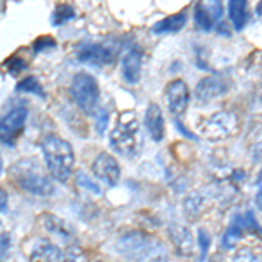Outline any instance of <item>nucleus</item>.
Wrapping results in <instances>:
<instances>
[{"mask_svg": "<svg viewBox=\"0 0 262 262\" xmlns=\"http://www.w3.org/2000/svg\"><path fill=\"white\" fill-rule=\"evenodd\" d=\"M168 234H170L175 250L180 255H192L194 253V238L192 232L182 224H170L168 227Z\"/></svg>", "mask_w": 262, "mask_h": 262, "instance_id": "2eb2a0df", "label": "nucleus"}, {"mask_svg": "<svg viewBox=\"0 0 262 262\" xmlns=\"http://www.w3.org/2000/svg\"><path fill=\"white\" fill-rule=\"evenodd\" d=\"M7 248H9V238L6 234H2V257H6Z\"/></svg>", "mask_w": 262, "mask_h": 262, "instance_id": "c756f323", "label": "nucleus"}, {"mask_svg": "<svg viewBox=\"0 0 262 262\" xmlns=\"http://www.w3.org/2000/svg\"><path fill=\"white\" fill-rule=\"evenodd\" d=\"M250 152L253 159H262V133H257V138L250 143Z\"/></svg>", "mask_w": 262, "mask_h": 262, "instance_id": "cd10ccee", "label": "nucleus"}, {"mask_svg": "<svg viewBox=\"0 0 262 262\" xmlns=\"http://www.w3.org/2000/svg\"><path fill=\"white\" fill-rule=\"evenodd\" d=\"M229 19L234 30H243L248 21V9L245 0H231L229 2Z\"/></svg>", "mask_w": 262, "mask_h": 262, "instance_id": "a211bd4d", "label": "nucleus"}, {"mask_svg": "<svg viewBox=\"0 0 262 262\" xmlns=\"http://www.w3.org/2000/svg\"><path fill=\"white\" fill-rule=\"evenodd\" d=\"M117 46L116 44H101V42H82L77 48V58L84 63L91 65H108L116 60Z\"/></svg>", "mask_w": 262, "mask_h": 262, "instance_id": "0eeeda50", "label": "nucleus"}, {"mask_svg": "<svg viewBox=\"0 0 262 262\" xmlns=\"http://www.w3.org/2000/svg\"><path fill=\"white\" fill-rule=\"evenodd\" d=\"M42 224H44V227L51 232V234L58 236V238H63V239H70L72 238L70 227L67 226L61 219L54 217V215H51V213L42 215Z\"/></svg>", "mask_w": 262, "mask_h": 262, "instance_id": "aec40b11", "label": "nucleus"}, {"mask_svg": "<svg viewBox=\"0 0 262 262\" xmlns=\"http://www.w3.org/2000/svg\"><path fill=\"white\" fill-rule=\"evenodd\" d=\"M201 135L208 140H222L236 129V116L232 112H215L205 117L200 124Z\"/></svg>", "mask_w": 262, "mask_h": 262, "instance_id": "423d86ee", "label": "nucleus"}, {"mask_svg": "<svg viewBox=\"0 0 262 262\" xmlns=\"http://www.w3.org/2000/svg\"><path fill=\"white\" fill-rule=\"evenodd\" d=\"M164 98H166V105L170 108V112L173 116H182L189 107V88L182 79H175L166 86L164 90Z\"/></svg>", "mask_w": 262, "mask_h": 262, "instance_id": "1a4fd4ad", "label": "nucleus"}, {"mask_svg": "<svg viewBox=\"0 0 262 262\" xmlns=\"http://www.w3.org/2000/svg\"><path fill=\"white\" fill-rule=\"evenodd\" d=\"M142 67H143V51L140 48L133 46V48H129L124 54H122L121 72H122V77H124L129 84H135V82L140 81Z\"/></svg>", "mask_w": 262, "mask_h": 262, "instance_id": "f8f14e48", "label": "nucleus"}, {"mask_svg": "<svg viewBox=\"0 0 262 262\" xmlns=\"http://www.w3.org/2000/svg\"><path fill=\"white\" fill-rule=\"evenodd\" d=\"M30 262H65V253L56 245L39 238L37 242H33Z\"/></svg>", "mask_w": 262, "mask_h": 262, "instance_id": "4468645a", "label": "nucleus"}, {"mask_svg": "<svg viewBox=\"0 0 262 262\" xmlns=\"http://www.w3.org/2000/svg\"><path fill=\"white\" fill-rule=\"evenodd\" d=\"M75 16V9L70 4H60L53 12V25H63Z\"/></svg>", "mask_w": 262, "mask_h": 262, "instance_id": "4be33fe9", "label": "nucleus"}, {"mask_svg": "<svg viewBox=\"0 0 262 262\" xmlns=\"http://www.w3.org/2000/svg\"><path fill=\"white\" fill-rule=\"evenodd\" d=\"M54 46H56V42H54L53 37H39V39L33 42V51L39 53L42 49H49V48H54Z\"/></svg>", "mask_w": 262, "mask_h": 262, "instance_id": "bb28decb", "label": "nucleus"}, {"mask_svg": "<svg viewBox=\"0 0 262 262\" xmlns=\"http://www.w3.org/2000/svg\"><path fill=\"white\" fill-rule=\"evenodd\" d=\"M198 236H200L201 252H203V255H205L206 250H208V245H210V236H208V232H206L205 229H200V232H198Z\"/></svg>", "mask_w": 262, "mask_h": 262, "instance_id": "c85d7f7f", "label": "nucleus"}, {"mask_svg": "<svg viewBox=\"0 0 262 262\" xmlns=\"http://www.w3.org/2000/svg\"><path fill=\"white\" fill-rule=\"evenodd\" d=\"M70 95L84 114L95 117L98 129L107 124V112H103V108L100 107V88L93 75L86 72L75 75L70 86Z\"/></svg>", "mask_w": 262, "mask_h": 262, "instance_id": "f257e3e1", "label": "nucleus"}, {"mask_svg": "<svg viewBox=\"0 0 262 262\" xmlns=\"http://www.w3.org/2000/svg\"><path fill=\"white\" fill-rule=\"evenodd\" d=\"M119 250L135 262H168L166 248L161 242L138 231H131L119 239Z\"/></svg>", "mask_w": 262, "mask_h": 262, "instance_id": "f03ea898", "label": "nucleus"}, {"mask_svg": "<svg viewBox=\"0 0 262 262\" xmlns=\"http://www.w3.org/2000/svg\"><path fill=\"white\" fill-rule=\"evenodd\" d=\"M221 14H222V6L219 2L198 4L196 9H194V21H196V27L203 32L213 30L215 21L221 18Z\"/></svg>", "mask_w": 262, "mask_h": 262, "instance_id": "ddd939ff", "label": "nucleus"}, {"mask_svg": "<svg viewBox=\"0 0 262 262\" xmlns=\"http://www.w3.org/2000/svg\"><path fill=\"white\" fill-rule=\"evenodd\" d=\"M232 262H262V259L252 248H239L232 257Z\"/></svg>", "mask_w": 262, "mask_h": 262, "instance_id": "b1692460", "label": "nucleus"}, {"mask_svg": "<svg viewBox=\"0 0 262 262\" xmlns=\"http://www.w3.org/2000/svg\"><path fill=\"white\" fill-rule=\"evenodd\" d=\"M4 65H6V69L9 70V74L16 75V74H19L21 70H25V67H27V61L21 60V58H18V56H11L9 60L4 63Z\"/></svg>", "mask_w": 262, "mask_h": 262, "instance_id": "a878e982", "label": "nucleus"}, {"mask_svg": "<svg viewBox=\"0 0 262 262\" xmlns=\"http://www.w3.org/2000/svg\"><path fill=\"white\" fill-rule=\"evenodd\" d=\"M96 262H101V260H96Z\"/></svg>", "mask_w": 262, "mask_h": 262, "instance_id": "473e14b6", "label": "nucleus"}, {"mask_svg": "<svg viewBox=\"0 0 262 262\" xmlns=\"http://www.w3.org/2000/svg\"><path fill=\"white\" fill-rule=\"evenodd\" d=\"M145 126L149 131L150 138L154 142H161L164 137V117L161 107L156 103H150L145 112Z\"/></svg>", "mask_w": 262, "mask_h": 262, "instance_id": "dca6fc26", "label": "nucleus"}, {"mask_svg": "<svg viewBox=\"0 0 262 262\" xmlns=\"http://www.w3.org/2000/svg\"><path fill=\"white\" fill-rule=\"evenodd\" d=\"M245 231H247V222H245V217L236 215V217L232 219V222L229 224V227H227L224 238H222L224 248H232V247H234V245L242 239Z\"/></svg>", "mask_w": 262, "mask_h": 262, "instance_id": "f3484780", "label": "nucleus"}, {"mask_svg": "<svg viewBox=\"0 0 262 262\" xmlns=\"http://www.w3.org/2000/svg\"><path fill=\"white\" fill-rule=\"evenodd\" d=\"M11 177L23 191L35 194V196H49L54 189L49 175L33 159H21L12 164Z\"/></svg>", "mask_w": 262, "mask_h": 262, "instance_id": "20e7f679", "label": "nucleus"}, {"mask_svg": "<svg viewBox=\"0 0 262 262\" xmlns=\"http://www.w3.org/2000/svg\"><path fill=\"white\" fill-rule=\"evenodd\" d=\"M140 124L135 112H121L111 131V145L114 150L126 158H131L140 149Z\"/></svg>", "mask_w": 262, "mask_h": 262, "instance_id": "39448f33", "label": "nucleus"}, {"mask_svg": "<svg viewBox=\"0 0 262 262\" xmlns=\"http://www.w3.org/2000/svg\"><path fill=\"white\" fill-rule=\"evenodd\" d=\"M27 117H28L27 107H21V105L11 108L4 116L2 124H0V135H2V142L6 145H12V143L18 140V137L23 133V126Z\"/></svg>", "mask_w": 262, "mask_h": 262, "instance_id": "6e6552de", "label": "nucleus"}, {"mask_svg": "<svg viewBox=\"0 0 262 262\" xmlns=\"http://www.w3.org/2000/svg\"><path fill=\"white\" fill-rule=\"evenodd\" d=\"M227 88H229L227 81L222 75H210V77H205L198 82L196 90H194V96L200 103H208V101L222 96L227 91Z\"/></svg>", "mask_w": 262, "mask_h": 262, "instance_id": "9b49d317", "label": "nucleus"}, {"mask_svg": "<svg viewBox=\"0 0 262 262\" xmlns=\"http://www.w3.org/2000/svg\"><path fill=\"white\" fill-rule=\"evenodd\" d=\"M185 18L184 12H179V14H173V16H168V18H164L161 21H158V23L152 27V32L154 33H173V32H180L182 28H184Z\"/></svg>", "mask_w": 262, "mask_h": 262, "instance_id": "6ab92c4d", "label": "nucleus"}, {"mask_svg": "<svg viewBox=\"0 0 262 262\" xmlns=\"http://www.w3.org/2000/svg\"><path fill=\"white\" fill-rule=\"evenodd\" d=\"M42 152H44V159L51 177H54L60 182L69 180L75 163L70 143L60 138L58 135H48L42 140Z\"/></svg>", "mask_w": 262, "mask_h": 262, "instance_id": "7ed1b4c3", "label": "nucleus"}, {"mask_svg": "<svg viewBox=\"0 0 262 262\" xmlns=\"http://www.w3.org/2000/svg\"><path fill=\"white\" fill-rule=\"evenodd\" d=\"M2 212L6 213V191H2Z\"/></svg>", "mask_w": 262, "mask_h": 262, "instance_id": "2f4dec72", "label": "nucleus"}, {"mask_svg": "<svg viewBox=\"0 0 262 262\" xmlns=\"http://www.w3.org/2000/svg\"><path fill=\"white\" fill-rule=\"evenodd\" d=\"M93 173H95L98 179L103 182L108 187L117 185V182L121 179V166L116 161V158L107 152H101L98 158L93 163Z\"/></svg>", "mask_w": 262, "mask_h": 262, "instance_id": "9d476101", "label": "nucleus"}, {"mask_svg": "<svg viewBox=\"0 0 262 262\" xmlns=\"http://www.w3.org/2000/svg\"><path fill=\"white\" fill-rule=\"evenodd\" d=\"M65 262H90V259L79 247H70L65 253Z\"/></svg>", "mask_w": 262, "mask_h": 262, "instance_id": "393cba45", "label": "nucleus"}, {"mask_svg": "<svg viewBox=\"0 0 262 262\" xmlns=\"http://www.w3.org/2000/svg\"><path fill=\"white\" fill-rule=\"evenodd\" d=\"M203 203H205V198H203L200 192L189 194V196L185 198V203H184V208H185V213H187V217H191V219L196 217V215L201 212Z\"/></svg>", "mask_w": 262, "mask_h": 262, "instance_id": "412c9836", "label": "nucleus"}, {"mask_svg": "<svg viewBox=\"0 0 262 262\" xmlns=\"http://www.w3.org/2000/svg\"><path fill=\"white\" fill-rule=\"evenodd\" d=\"M255 203H257V206H259V208L262 210V187H259V191H257Z\"/></svg>", "mask_w": 262, "mask_h": 262, "instance_id": "7c9ffc66", "label": "nucleus"}, {"mask_svg": "<svg viewBox=\"0 0 262 262\" xmlns=\"http://www.w3.org/2000/svg\"><path fill=\"white\" fill-rule=\"evenodd\" d=\"M18 91H25V93H33V95H39L40 98H46V93L42 90L40 82L37 81L35 77H27L23 79L19 84H18Z\"/></svg>", "mask_w": 262, "mask_h": 262, "instance_id": "5701e85b", "label": "nucleus"}]
</instances>
